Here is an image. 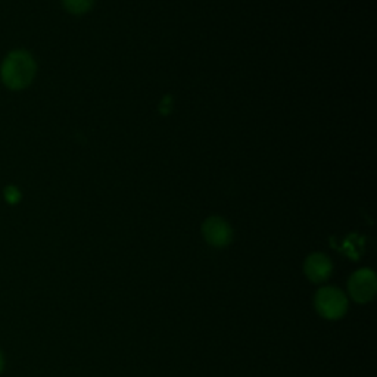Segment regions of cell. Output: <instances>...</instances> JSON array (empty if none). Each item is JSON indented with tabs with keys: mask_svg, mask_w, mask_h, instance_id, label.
Masks as SVG:
<instances>
[{
	"mask_svg": "<svg viewBox=\"0 0 377 377\" xmlns=\"http://www.w3.org/2000/svg\"><path fill=\"white\" fill-rule=\"evenodd\" d=\"M2 370H4V356H2V354H0V371Z\"/></svg>",
	"mask_w": 377,
	"mask_h": 377,
	"instance_id": "ba28073f",
	"label": "cell"
},
{
	"mask_svg": "<svg viewBox=\"0 0 377 377\" xmlns=\"http://www.w3.org/2000/svg\"><path fill=\"white\" fill-rule=\"evenodd\" d=\"M314 305L326 320L342 319L348 310V300L342 290L336 288H323L315 293Z\"/></svg>",
	"mask_w": 377,
	"mask_h": 377,
	"instance_id": "7a4b0ae2",
	"label": "cell"
},
{
	"mask_svg": "<svg viewBox=\"0 0 377 377\" xmlns=\"http://www.w3.org/2000/svg\"><path fill=\"white\" fill-rule=\"evenodd\" d=\"M202 233L205 241L214 248H224L233 239V230L222 217H209L202 226Z\"/></svg>",
	"mask_w": 377,
	"mask_h": 377,
	"instance_id": "277c9868",
	"label": "cell"
},
{
	"mask_svg": "<svg viewBox=\"0 0 377 377\" xmlns=\"http://www.w3.org/2000/svg\"><path fill=\"white\" fill-rule=\"evenodd\" d=\"M37 72V64L30 52L18 49L11 52L2 62L0 77L4 84L11 90H23L28 87Z\"/></svg>",
	"mask_w": 377,
	"mask_h": 377,
	"instance_id": "6da1fadb",
	"label": "cell"
},
{
	"mask_svg": "<svg viewBox=\"0 0 377 377\" xmlns=\"http://www.w3.org/2000/svg\"><path fill=\"white\" fill-rule=\"evenodd\" d=\"M94 0H62L65 9L74 15H82L92 9Z\"/></svg>",
	"mask_w": 377,
	"mask_h": 377,
	"instance_id": "8992f818",
	"label": "cell"
},
{
	"mask_svg": "<svg viewBox=\"0 0 377 377\" xmlns=\"http://www.w3.org/2000/svg\"><path fill=\"white\" fill-rule=\"evenodd\" d=\"M5 197L9 204H16L19 201V197H21V193L15 187V186H8L5 189Z\"/></svg>",
	"mask_w": 377,
	"mask_h": 377,
	"instance_id": "52a82bcc",
	"label": "cell"
},
{
	"mask_svg": "<svg viewBox=\"0 0 377 377\" xmlns=\"http://www.w3.org/2000/svg\"><path fill=\"white\" fill-rule=\"evenodd\" d=\"M348 290L352 300L364 304L371 301L377 290L376 274L370 268H363L354 273L348 282Z\"/></svg>",
	"mask_w": 377,
	"mask_h": 377,
	"instance_id": "3957f363",
	"label": "cell"
},
{
	"mask_svg": "<svg viewBox=\"0 0 377 377\" xmlns=\"http://www.w3.org/2000/svg\"><path fill=\"white\" fill-rule=\"evenodd\" d=\"M333 266L329 260V256L324 253H312L307 258L304 264L305 275L312 283H323L326 282L332 274Z\"/></svg>",
	"mask_w": 377,
	"mask_h": 377,
	"instance_id": "5b68a950",
	"label": "cell"
}]
</instances>
